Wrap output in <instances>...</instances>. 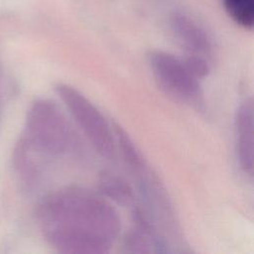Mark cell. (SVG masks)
<instances>
[{
  "mask_svg": "<svg viewBox=\"0 0 254 254\" xmlns=\"http://www.w3.org/2000/svg\"><path fill=\"white\" fill-rule=\"evenodd\" d=\"M38 220L47 241L66 254L108 253L121 230L120 216L109 200L79 187L47 195L39 205Z\"/></svg>",
  "mask_w": 254,
  "mask_h": 254,
  "instance_id": "obj_1",
  "label": "cell"
},
{
  "mask_svg": "<svg viewBox=\"0 0 254 254\" xmlns=\"http://www.w3.org/2000/svg\"><path fill=\"white\" fill-rule=\"evenodd\" d=\"M24 142L34 152L50 157H71L81 152V144L61 108L50 99L31 106Z\"/></svg>",
  "mask_w": 254,
  "mask_h": 254,
  "instance_id": "obj_2",
  "label": "cell"
},
{
  "mask_svg": "<svg viewBox=\"0 0 254 254\" xmlns=\"http://www.w3.org/2000/svg\"><path fill=\"white\" fill-rule=\"evenodd\" d=\"M56 92L93 149L100 156L113 159L116 152L114 132L96 106L66 83L57 84Z\"/></svg>",
  "mask_w": 254,
  "mask_h": 254,
  "instance_id": "obj_3",
  "label": "cell"
},
{
  "mask_svg": "<svg viewBox=\"0 0 254 254\" xmlns=\"http://www.w3.org/2000/svg\"><path fill=\"white\" fill-rule=\"evenodd\" d=\"M152 73L162 90L174 99L192 106H200L202 92L195 78L185 65L183 59L161 50L148 54Z\"/></svg>",
  "mask_w": 254,
  "mask_h": 254,
  "instance_id": "obj_4",
  "label": "cell"
},
{
  "mask_svg": "<svg viewBox=\"0 0 254 254\" xmlns=\"http://www.w3.org/2000/svg\"><path fill=\"white\" fill-rule=\"evenodd\" d=\"M237 159L242 171L253 176L254 171V107L252 97L238 106L234 117Z\"/></svg>",
  "mask_w": 254,
  "mask_h": 254,
  "instance_id": "obj_5",
  "label": "cell"
},
{
  "mask_svg": "<svg viewBox=\"0 0 254 254\" xmlns=\"http://www.w3.org/2000/svg\"><path fill=\"white\" fill-rule=\"evenodd\" d=\"M171 30L187 51V55L210 58L212 53V42L207 32L195 20L185 13H174L170 18Z\"/></svg>",
  "mask_w": 254,
  "mask_h": 254,
  "instance_id": "obj_6",
  "label": "cell"
},
{
  "mask_svg": "<svg viewBox=\"0 0 254 254\" xmlns=\"http://www.w3.org/2000/svg\"><path fill=\"white\" fill-rule=\"evenodd\" d=\"M133 227L126 233L122 247L127 253L165 252V243L159 237L147 213L139 206L133 209Z\"/></svg>",
  "mask_w": 254,
  "mask_h": 254,
  "instance_id": "obj_7",
  "label": "cell"
},
{
  "mask_svg": "<svg viewBox=\"0 0 254 254\" xmlns=\"http://www.w3.org/2000/svg\"><path fill=\"white\" fill-rule=\"evenodd\" d=\"M98 189L102 196L120 205H131L134 202V192L131 186L116 174L102 172L98 179Z\"/></svg>",
  "mask_w": 254,
  "mask_h": 254,
  "instance_id": "obj_8",
  "label": "cell"
},
{
  "mask_svg": "<svg viewBox=\"0 0 254 254\" xmlns=\"http://www.w3.org/2000/svg\"><path fill=\"white\" fill-rule=\"evenodd\" d=\"M228 16L239 26L252 29L254 25V0H221Z\"/></svg>",
  "mask_w": 254,
  "mask_h": 254,
  "instance_id": "obj_9",
  "label": "cell"
},
{
  "mask_svg": "<svg viewBox=\"0 0 254 254\" xmlns=\"http://www.w3.org/2000/svg\"><path fill=\"white\" fill-rule=\"evenodd\" d=\"M183 62L189 71L197 79L205 77L210 71V65L208 59L195 56V55H187Z\"/></svg>",
  "mask_w": 254,
  "mask_h": 254,
  "instance_id": "obj_10",
  "label": "cell"
}]
</instances>
